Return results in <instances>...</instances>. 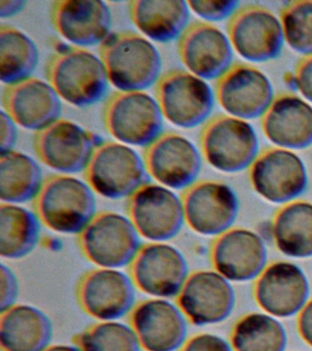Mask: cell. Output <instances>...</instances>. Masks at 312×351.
<instances>
[{"label": "cell", "instance_id": "cell-8", "mask_svg": "<svg viewBox=\"0 0 312 351\" xmlns=\"http://www.w3.org/2000/svg\"><path fill=\"white\" fill-rule=\"evenodd\" d=\"M156 100L163 117L180 128H194L209 119L215 93L206 81L183 70L163 74L156 84Z\"/></svg>", "mask_w": 312, "mask_h": 351}, {"label": "cell", "instance_id": "cell-28", "mask_svg": "<svg viewBox=\"0 0 312 351\" xmlns=\"http://www.w3.org/2000/svg\"><path fill=\"white\" fill-rule=\"evenodd\" d=\"M36 213L18 204L0 206V255L7 260L23 259L36 249L42 232Z\"/></svg>", "mask_w": 312, "mask_h": 351}, {"label": "cell", "instance_id": "cell-38", "mask_svg": "<svg viewBox=\"0 0 312 351\" xmlns=\"http://www.w3.org/2000/svg\"><path fill=\"white\" fill-rule=\"evenodd\" d=\"M294 82L301 95L312 104V55L303 57L298 62Z\"/></svg>", "mask_w": 312, "mask_h": 351}, {"label": "cell", "instance_id": "cell-37", "mask_svg": "<svg viewBox=\"0 0 312 351\" xmlns=\"http://www.w3.org/2000/svg\"><path fill=\"white\" fill-rule=\"evenodd\" d=\"M180 351H235L232 345L218 335L202 333L188 339Z\"/></svg>", "mask_w": 312, "mask_h": 351}, {"label": "cell", "instance_id": "cell-15", "mask_svg": "<svg viewBox=\"0 0 312 351\" xmlns=\"http://www.w3.org/2000/svg\"><path fill=\"white\" fill-rule=\"evenodd\" d=\"M143 159L150 177L175 191L190 188L202 171L200 151L190 140L173 132L163 133L145 148Z\"/></svg>", "mask_w": 312, "mask_h": 351}, {"label": "cell", "instance_id": "cell-4", "mask_svg": "<svg viewBox=\"0 0 312 351\" xmlns=\"http://www.w3.org/2000/svg\"><path fill=\"white\" fill-rule=\"evenodd\" d=\"M84 172L95 193L113 200L130 199L152 178L144 159L120 142L100 143Z\"/></svg>", "mask_w": 312, "mask_h": 351}, {"label": "cell", "instance_id": "cell-35", "mask_svg": "<svg viewBox=\"0 0 312 351\" xmlns=\"http://www.w3.org/2000/svg\"><path fill=\"white\" fill-rule=\"evenodd\" d=\"M189 8L208 23L231 19L239 10V1L235 0H193L188 1Z\"/></svg>", "mask_w": 312, "mask_h": 351}, {"label": "cell", "instance_id": "cell-29", "mask_svg": "<svg viewBox=\"0 0 312 351\" xmlns=\"http://www.w3.org/2000/svg\"><path fill=\"white\" fill-rule=\"evenodd\" d=\"M45 181L42 169L31 156L15 150L1 154L0 197L2 202L19 205L34 202Z\"/></svg>", "mask_w": 312, "mask_h": 351}, {"label": "cell", "instance_id": "cell-24", "mask_svg": "<svg viewBox=\"0 0 312 351\" xmlns=\"http://www.w3.org/2000/svg\"><path fill=\"white\" fill-rule=\"evenodd\" d=\"M51 19L62 38L81 48L102 44L110 35L111 11L99 0L53 2Z\"/></svg>", "mask_w": 312, "mask_h": 351}, {"label": "cell", "instance_id": "cell-20", "mask_svg": "<svg viewBox=\"0 0 312 351\" xmlns=\"http://www.w3.org/2000/svg\"><path fill=\"white\" fill-rule=\"evenodd\" d=\"M187 320L179 306L163 298L141 302L130 315V326L146 351L180 350L188 340Z\"/></svg>", "mask_w": 312, "mask_h": 351}, {"label": "cell", "instance_id": "cell-16", "mask_svg": "<svg viewBox=\"0 0 312 351\" xmlns=\"http://www.w3.org/2000/svg\"><path fill=\"white\" fill-rule=\"evenodd\" d=\"M272 82L261 70L237 63L216 84V99L231 117L243 120L262 117L275 99Z\"/></svg>", "mask_w": 312, "mask_h": 351}, {"label": "cell", "instance_id": "cell-17", "mask_svg": "<svg viewBox=\"0 0 312 351\" xmlns=\"http://www.w3.org/2000/svg\"><path fill=\"white\" fill-rule=\"evenodd\" d=\"M136 285L120 269L98 268L82 279L78 299L82 308L99 321H117L136 306Z\"/></svg>", "mask_w": 312, "mask_h": 351}, {"label": "cell", "instance_id": "cell-26", "mask_svg": "<svg viewBox=\"0 0 312 351\" xmlns=\"http://www.w3.org/2000/svg\"><path fill=\"white\" fill-rule=\"evenodd\" d=\"M53 324L39 307L17 304L0 317L2 351H45L53 339Z\"/></svg>", "mask_w": 312, "mask_h": 351}, {"label": "cell", "instance_id": "cell-36", "mask_svg": "<svg viewBox=\"0 0 312 351\" xmlns=\"http://www.w3.org/2000/svg\"><path fill=\"white\" fill-rule=\"evenodd\" d=\"M20 284L14 271L9 265H0V311L5 312L17 304Z\"/></svg>", "mask_w": 312, "mask_h": 351}, {"label": "cell", "instance_id": "cell-21", "mask_svg": "<svg viewBox=\"0 0 312 351\" xmlns=\"http://www.w3.org/2000/svg\"><path fill=\"white\" fill-rule=\"evenodd\" d=\"M309 282L302 269L289 262L267 266L254 290L257 304L275 317H294L308 304Z\"/></svg>", "mask_w": 312, "mask_h": 351}, {"label": "cell", "instance_id": "cell-10", "mask_svg": "<svg viewBox=\"0 0 312 351\" xmlns=\"http://www.w3.org/2000/svg\"><path fill=\"white\" fill-rule=\"evenodd\" d=\"M128 208L139 234L152 243L172 240L186 222L182 197L160 184L142 186L128 199Z\"/></svg>", "mask_w": 312, "mask_h": 351}, {"label": "cell", "instance_id": "cell-41", "mask_svg": "<svg viewBox=\"0 0 312 351\" xmlns=\"http://www.w3.org/2000/svg\"><path fill=\"white\" fill-rule=\"evenodd\" d=\"M26 4L23 0H0V16L2 19L12 18L20 13Z\"/></svg>", "mask_w": 312, "mask_h": 351}, {"label": "cell", "instance_id": "cell-18", "mask_svg": "<svg viewBox=\"0 0 312 351\" xmlns=\"http://www.w3.org/2000/svg\"><path fill=\"white\" fill-rule=\"evenodd\" d=\"M177 298L178 306L187 319L198 326L224 322L235 306L231 282L215 271H197L190 274Z\"/></svg>", "mask_w": 312, "mask_h": 351}, {"label": "cell", "instance_id": "cell-39", "mask_svg": "<svg viewBox=\"0 0 312 351\" xmlns=\"http://www.w3.org/2000/svg\"><path fill=\"white\" fill-rule=\"evenodd\" d=\"M17 123L4 110L0 115V148L1 154L10 152L14 148L18 138Z\"/></svg>", "mask_w": 312, "mask_h": 351}, {"label": "cell", "instance_id": "cell-22", "mask_svg": "<svg viewBox=\"0 0 312 351\" xmlns=\"http://www.w3.org/2000/svg\"><path fill=\"white\" fill-rule=\"evenodd\" d=\"M2 103L12 120L29 130L42 131L61 119V98L49 82L35 77L7 85Z\"/></svg>", "mask_w": 312, "mask_h": 351}, {"label": "cell", "instance_id": "cell-13", "mask_svg": "<svg viewBox=\"0 0 312 351\" xmlns=\"http://www.w3.org/2000/svg\"><path fill=\"white\" fill-rule=\"evenodd\" d=\"M186 222L204 236L228 232L239 214V199L234 189L220 181L204 180L186 189L182 196Z\"/></svg>", "mask_w": 312, "mask_h": 351}, {"label": "cell", "instance_id": "cell-27", "mask_svg": "<svg viewBox=\"0 0 312 351\" xmlns=\"http://www.w3.org/2000/svg\"><path fill=\"white\" fill-rule=\"evenodd\" d=\"M130 15L150 40L168 43L180 40L187 29L190 8L182 0H136L130 3Z\"/></svg>", "mask_w": 312, "mask_h": 351}, {"label": "cell", "instance_id": "cell-30", "mask_svg": "<svg viewBox=\"0 0 312 351\" xmlns=\"http://www.w3.org/2000/svg\"><path fill=\"white\" fill-rule=\"evenodd\" d=\"M273 236L287 256L312 257V203L295 200L285 205L274 221Z\"/></svg>", "mask_w": 312, "mask_h": 351}, {"label": "cell", "instance_id": "cell-14", "mask_svg": "<svg viewBox=\"0 0 312 351\" xmlns=\"http://www.w3.org/2000/svg\"><path fill=\"white\" fill-rule=\"evenodd\" d=\"M228 37L232 49L252 62L276 59L285 43L280 19L259 5L238 10L230 19Z\"/></svg>", "mask_w": 312, "mask_h": 351}, {"label": "cell", "instance_id": "cell-23", "mask_svg": "<svg viewBox=\"0 0 312 351\" xmlns=\"http://www.w3.org/2000/svg\"><path fill=\"white\" fill-rule=\"evenodd\" d=\"M212 259L216 271L231 282H248L267 268V249L256 232L232 229L221 234L213 246Z\"/></svg>", "mask_w": 312, "mask_h": 351}, {"label": "cell", "instance_id": "cell-42", "mask_svg": "<svg viewBox=\"0 0 312 351\" xmlns=\"http://www.w3.org/2000/svg\"><path fill=\"white\" fill-rule=\"evenodd\" d=\"M45 351H82L77 345L51 344Z\"/></svg>", "mask_w": 312, "mask_h": 351}, {"label": "cell", "instance_id": "cell-25", "mask_svg": "<svg viewBox=\"0 0 312 351\" xmlns=\"http://www.w3.org/2000/svg\"><path fill=\"white\" fill-rule=\"evenodd\" d=\"M262 130L276 147L302 150L312 145V106L300 96L276 95L261 117Z\"/></svg>", "mask_w": 312, "mask_h": 351}, {"label": "cell", "instance_id": "cell-9", "mask_svg": "<svg viewBox=\"0 0 312 351\" xmlns=\"http://www.w3.org/2000/svg\"><path fill=\"white\" fill-rule=\"evenodd\" d=\"M254 191L271 203L287 204L305 193L308 172L294 151L278 147L265 148L249 167Z\"/></svg>", "mask_w": 312, "mask_h": 351}, {"label": "cell", "instance_id": "cell-2", "mask_svg": "<svg viewBox=\"0 0 312 351\" xmlns=\"http://www.w3.org/2000/svg\"><path fill=\"white\" fill-rule=\"evenodd\" d=\"M95 192L88 183L70 175L46 178L34 200L43 223L53 232L81 235L97 215Z\"/></svg>", "mask_w": 312, "mask_h": 351}, {"label": "cell", "instance_id": "cell-7", "mask_svg": "<svg viewBox=\"0 0 312 351\" xmlns=\"http://www.w3.org/2000/svg\"><path fill=\"white\" fill-rule=\"evenodd\" d=\"M80 243L87 259L109 269L132 265L143 246L130 217L113 211L98 213L80 235Z\"/></svg>", "mask_w": 312, "mask_h": 351}, {"label": "cell", "instance_id": "cell-33", "mask_svg": "<svg viewBox=\"0 0 312 351\" xmlns=\"http://www.w3.org/2000/svg\"><path fill=\"white\" fill-rule=\"evenodd\" d=\"M82 351H141L132 326L119 321H100L75 337Z\"/></svg>", "mask_w": 312, "mask_h": 351}, {"label": "cell", "instance_id": "cell-31", "mask_svg": "<svg viewBox=\"0 0 312 351\" xmlns=\"http://www.w3.org/2000/svg\"><path fill=\"white\" fill-rule=\"evenodd\" d=\"M39 62V51L31 38L2 25L0 29V79L7 85L31 78Z\"/></svg>", "mask_w": 312, "mask_h": 351}, {"label": "cell", "instance_id": "cell-3", "mask_svg": "<svg viewBox=\"0 0 312 351\" xmlns=\"http://www.w3.org/2000/svg\"><path fill=\"white\" fill-rule=\"evenodd\" d=\"M46 76L60 98L77 107L99 103L108 89L101 58L79 47H64L51 55Z\"/></svg>", "mask_w": 312, "mask_h": 351}, {"label": "cell", "instance_id": "cell-11", "mask_svg": "<svg viewBox=\"0 0 312 351\" xmlns=\"http://www.w3.org/2000/svg\"><path fill=\"white\" fill-rule=\"evenodd\" d=\"M97 136L72 121L59 119L37 132L35 153L50 169L64 175L86 171L97 145Z\"/></svg>", "mask_w": 312, "mask_h": 351}, {"label": "cell", "instance_id": "cell-32", "mask_svg": "<svg viewBox=\"0 0 312 351\" xmlns=\"http://www.w3.org/2000/svg\"><path fill=\"white\" fill-rule=\"evenodd\" d=\"M286 329L276 317L263 313H252L235 326L232 346L235 351H285Z\"/></svg>", "mask_w": 312, "mask_h": 351}, {"label": "cell", "instance_id": "cell-40", "mask_svg": "<svg viewBox=\"0 0 312 351\" xmlns=\"http://www.w3.org/2000/svg\"><path fill=\"white\" fill-rule=\"evenodd\" d=\"M298 326L301 337L312 347V300L300 313Z\"/></svg>", "mask_w": 312, "mask_h": 351}, {"label": "cell", "instance_id": "cell-6", "mask_svg": "<svg viewBox=\"0 0 312 351\" xmlns=\"http://www.w3.org/2000/svg\"><path fill=\"white\" fill-rule=\"evenodd\" d=\"M202 155L219 171L249 169L260 153L256 132L246 120L217 115L205 123L200 136Z\"/></svg>", "mask_w": 312, "mask_h": 351}, {"label": "cell", "instance_id": "cell-34", "mask_svg": "<svg viewBox=\"0 0 312 351\" xmlns=\"http://www.w3.org/2000/svg\"><path fill=\"white\" fill-rule=\"evenodd\" d=\"M285 43L304 57L312 55V0L293 1L281 11Z\"/></svg>", "mask_w": 312, "mask_h": 351}, {"label": "cell", "instance_id": "cell-5", "mask_svg": "<svg viewBox=\"0 0 312 351\" xmlns=\"http://www.w3.org/2000/svg\"><path fill=\"white\" fill-rule=\"evenodd\" d=\"M163 118L158 101L143 90L115 93L103 109L104 125L114 138L145 148L163 134Z\"/></svg>", "mask_w": 312, "mask_h": 351}, {"label": "cell", "instance_id": "cell-19", "mask_svg": "<svg viewBox=\"0 0 312 351\" xmlns=\"http://www.w3.org/2000/svg\"><path fill=\"white\" fill-rule=\"evenodd\" d=\"M232 49L228 36L208 22L189 25L178 43L183 64L204 81H218L232 68Z\"/></svg>", "mask_w": 312, "mask_h": 351}, {"label": "cell", "instance_id": "cell-1", "mask_svg": "<svg viewBox=\"0 0 312 351\" xmlns=\"http://www.w3.org/2000/svg\"><path fill=\"white\" fill-rule=\"evenodd\" d=\"M108 81L121 92L144 90L157 84L163 60L157 48L135 32L109 35L100 46Z\"/></svg>", "mask_w": 312, "mask_h": 351}, {"label": "cell", "instance_id": "cell-12", "mask_svg": "<svg viewBox=\"0 0 312 351\" xmlns=\"http://www.w3.org/2000/svg\"><path fill=\"white\" fill-rule=\"evenodd\" d=\"M189 276L184 254L167 243L142 246L131 265V277L136 287L154 298H178Z\"/></svg>", "mask_w": 312, "mask_h": 351}]
</instances>
